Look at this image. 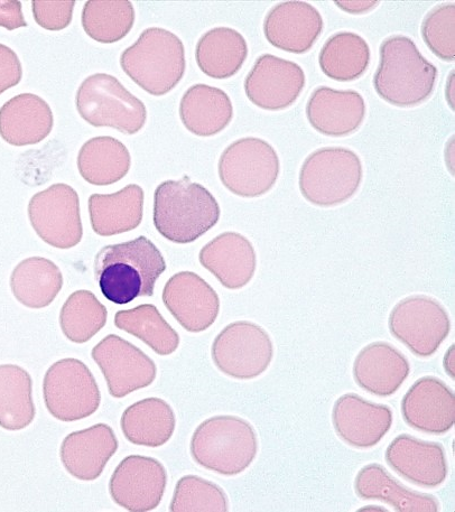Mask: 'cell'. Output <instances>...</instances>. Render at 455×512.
Here are the masks:
<instances>
[{
    "mask_svg": "<svg viewBox=\"0 0 455 512\" xmlns=\"http://www.w3.org/2000/svg\"><path fill=\"white\" fill-rule=\"evenodd\" d=\"M94 267L102 295L117 305L153 296L157 279L166 271L161 251L144 236L101 248Z\"/></svg>",
    "mask_w": 455,
    "mask_h": 512,
    "instance_id": "obj_1",
    "label": "cell"
},
{
    "mask_svg": "<svg viewBox=\"0 0 455 512\" xmlns=\"http://www.w3.org/2000/svg\"><path fill=\"white\" fill-rule=\"evenodd\" d=\"M220 213L210 191L187 175L161 183L154 194V226L174 244H191L206 235L217 225Z\"/></svg>",
    "mask_w": 455,
    "mask_h": 512,
    "instance_id": "obj_2",
    "label": "cell"
},
{
    "mask_svg": "<svg viewBox=\"0 0 455 512\" xmlns=\"http://www.w3.org/2000/svg\"><path fill=\"white\" fill-rule=\"evenodd\" d=\"M379 51L373 82L380 98L389 105L408 108L419 106L432 96L438 69L423 57L410 37L390 36Z\"/></svg>",
    "mask_w": 455,
    "mask_h": 512,
    "instance_id": "obj_3",
    "label": "cell"
},
{
    "mask_svg": "<svg viewBox=\"0 0 455 512\" xmlns=\"http://www.w3.org/2000/svg\"><path fill=\"white\" fill-rule=\"evenodd\" d=\"M259 450L255 428L238 416H215L201 423L190 444L192 459L200 467L225 477L245 472Z\"/></svg>",
    "mask_w": 455,
    "mask_h": 512,
    "instance_id": "obj_4",
    "label": "cell"
},
{
    "mask_svg": "<svg viewBox=\"0 0 455 512\" xmlns=\"http://www.w3.org/2000/svg\"><path fill=\"white\" fill-rule=\"evenodd\" d=\"M120 65L138 87L155 97L164 96L178 86L187 69L180 37L160 27L145 30L123 52Z\"/></svg>",
    "mask_w": 455,
    "mask_h": 512,
    "instance_id": "obj_5",
    "label": "cell"
},
{
    "mask_svg": "<svg viewBox=\"0 0 455 512\" xmlns=\"http://www.w3.org/2000/svg\"><path fill=\"white\" fill-rule=\"evenodd\" d=\"M364 170L348 148L325 147L305 158L299 185L306 201L321 208L340 206L358 192Z\"/></svg>",
    "mask_w": 455,
    "mask_h": 512,
    "instance_id": "obj_6",
    "label": "cell"
},
{
    "mask_svg": "<svg viewBox=\"0 0 455 512\" xmlns=\"http://www.w3.org/2000/svg\"><path fill=\"white\" fill-rule=\"evenodd\" d=\"M81 118L94 127L115 128L126 135L141 132L147 110L117 78L97 73L81 83L76 96Z\"/></svg>",
    "mask_w": 455,
    "mask_h": 512,
    "instance_id": "obj_7",
    "label": "cell"
},
{
    "mask_svg": "<svg viewBox=\"0 0 455 512\" xmlns=\"http://www.w3.org/2000/svg\"><path fill=\"white\" fill-rule=\"evenodd\" d=\"M280 172V158L274 147L256 137L241 138L229 145L218 164L221 183L241 198L267 194L274 188Z\"/></svg>",
    "mask_w": 455,
    "mask_h": 512,
    "instance_id": "obj_8",
    "label": "cell"
},
{
    "mask_svg": "<svg viewBox=\"0 0 455 512\" xmlns=\"http://www.w3.org/2000/svg\"><path fill=\"white\" fill-rule=\"evenodd\" d=\"M43 397L49 413L61 422H77L94 415L101 403L94 375L79 359H62L46 371Z\"/></svg>",
    "mask_w": 455,
    "mask_h": 512,
    "instance_id": "obj_9",
    "label": "cell"
},
{
    "mask_svg": "<svg viewBox=\"0 0 455 512\" xmlns=\"http://www.w3.org/2000/svg\"><path fill=\"white\" fill-rule=\"evenodd\" d=\"M211 357L226 376L252 380L262 376L274 358L271 335L249 321L230 323L213 341Z\"/></svg>",
    "mask_w": 455,
    "mask_h": 512,
    "instance_id": "obj_10",
    "label": "cell"
},
{
    "mask_svg": "<svg viewBox=\"0 0 455 512\" xmlns=\"http://www.w3.org/2000/svg\"><path fill=\"white\" fill-rule=\"evenodd\" d=\"M393 337L419 358L434 355L451 332V320L443 305L426 295L398 302L388 319Z\"/></svg>",
    "mask_w": 455,
    "mask_h": 512,
    "instance_id": "obj_11",
    "label": "cell"
},
{
    "mask_svg": "<svg viewBox=\"0 0 455 512\" xmlns=\"http://www.w3.org/2000/svg\"><path fill=\"white\" fill-rule=\"evenodd\" d=\"M29 218L36 235L54 248L70 249L82 240L79 195L68 184L36 193L29 203Z\"/></svg>",
    "mask_w": 455,
    "mask_h": 512,
    "instance_id": "obj_12",
    "label": "cell"
},
{
    "mask_svg": "<svg viewBox=\"0 0 455 512\" xmlns=\"http://www.w3.org/2000/svg\"><path fill=\"white\" fill-rule=\"evenodd\" d=\"M92 359L106 379L109 394L124 398L151 386L157 375L155 362L134 344L109 334L92 349Z\"/></svg>",
    "mask_w": 455,
    "mask_h": 512,
    "instance_id": "obj_13",
    "label": "cell"
},
{
    "mask_svg": "<svg viewBox=\"0 0 455 512\" xmlns=\"http://www.w3.org/2000/svg\"><path fill=\"white\" fill-rule=\"evenodd\" d=\"M167 486L164 465L151 456L129 455L119 463L109 481L116 505L132 512H148L160 506Z\"/></svg>",
    "mask_w": 455,
    "mask_h": 512,
    "instance_id": "obj_14",
    "label": "cell"
},
{
    "mask_svg": "<svg viewBox=\"0 0 455 512\" xmlns=\"http://www.w3.org/2000/svg\"><path fill=\"white\" fill-rule=\"evenodd\" d=\"M305 73L299 64L264 54L245 80L246 96L253 105L280 111L295 104L305 87Z\"/></svg>",
    "mask_w": 455,
    "mask_h": 512,
    "instance_id": "obj_15",
    "label": "cell"
},
{
    "mask_svg": "<svg viewBox=\"0 0 455 512\" xmlns=\"http://www.w3.org/2000/svg\"><path fill=\"white\" fill-rule=\"evenodd\" d=\"M393 411L387 405L368 402L357 394H346L336 400L332 424L339 439L351 448H375L393 426Z\"/></svg>",
    "mask_w": 455,
    "mask_h": 512,
    "instance_id": "obj_16",
    "label": "cell"
},
{
    "mask_svg": "<svg viewBox=\"0 0 455 512\" xmlns=\"http://www.w3.org/2000/svg\"><path fill=\"white\" fill-rule=\"evenodd\" d=\"M163 302L181 327L191 333L208 330L218 319L220 299L199 275L181 272L165 284Z\"/></svg>",
    "mask_w": 455,
    "mask_h": 512,
    "instance_id": "obj_17",
    "label": "cell"
},
{
    "mask_svg": "<svg viewBox=\"0 0 455 512\" xmlns=\"http://www.w3.org/2000/svg\"><path fill=\"white\" fill-rule=\"evenodd\" d=\"M385 460L399 477L416 487L439 488L448 478L449 464L443 445L410 434L398 435L389 443Z\"/></svg>",
    "mask_w": 455,
    "mask_h": 512,
    "instance_id": "obj_18",
    "label": "cell"
},
{
    "mask_svg": "<svg viewBox=\"0 0 455 512\" xmlns=\"http://www.w3.org/2000/svg\"><path fill=\"white\" fill-rule=\"evenodd\" d=\"M401 409L404 422L421 433L447 434L455 424V395L436 377L416 380L403 397Z\"/></svg>",
    "mask_w": 455,
    "mask_h": 512,
    "instance_id": "obj_19",
    "label": "cell"
},
{
    "mask_svg": "<svg viewBox=\"0 0 455 512\" xmlns=\"http://www.w3.org/2000/svg\"><path fill=\"white\" fill-rule=\"evenodd\" d=\"M323 18L314 6L304 2H284L266 15V40L285 52H309L323 31Z\"/></svg>",
    "mask_w": 455,
    "mask_h": 512,
    "instance_id": "obj_20",
    "label": "cell"
},
{
    "mask_svg": "<svg viewBox=\"0 0 455 512\" xmlns=\"http://www.w3.org/2000/svg\"><path fill=\"white\" fill-rule=\"evenodd\" d=\"M199 260L222 286L231 291L240 290L252 282L257 268L252 242L232 231L224 232L204 246Z\"/></svg>",
    "mask_w": 455,
    "mask_h": 512,
    "instance_id": "obj_21",
    "label": "cell"
},
{
    "mask_svg": "<svg viewBox=\"0 0 455 512\" xmlns=\"http://www.w3.org/2000/svg\"><path fill=\"white\" fill-rule=\"evenodd\" d=\"M118 446L113 428L107 424H97L65 437L60 448V459L73 478L95 481L116 454Z\"/></svg>",
    "mask_w": 455,
    "mask_h": 512,
    "instance_id": "obj_22",
    "label": "cell"
},
{
    "mask_svg": "<svg viewBox=\"0 0 455 512\" xmlns=\"http://www.w3.org/2000/svg\"><path fill=\"white\" fill-rule=\"evenodd\" d=\"M310 125L322 135L346 137L357 132L366 117L364 97L355 90H314L306 105Z\"/></svg>",
    "mask_w": 455,
    "mask_h": 512,
    "instance_id": "obj_23",
    "label": "cell"
},
{
    "mask_svg": "<svg viewBox=\"0 0 455 512\" xmlns=\"http://www.w3.org/2000/svg\"><path fill=\"white\" fill-rule=\"evenodd\" d=\"M410 374V361L392 344L383 341L368 344L354 363L356 384L377 397L393 396Z\"/></svg>",
    "mask_w": 455,
    "mask_h": 512,
    "instance_id": "obj_24",
    "label": "cell"
},
{
    "mask_svg": "<svg viewBox=\"0 0 455 512\" xmlns=\"http://www.w3.org/2000/svg\"><path fill=\"white\" fill-rule=\"evenodd\" d=\"M54 126L48 102L33 93H22L0 108V137L13 146L39 144Z\"/></svg>",
    "mask_w": 455,
    "mask_h": 512,
    "instance_id": "obj_25",
    "label": "cell"
},
{
    "mask_svg": "<svg viewBox=\"0 0 455 512\" xmlns=\"http://www.w3.org/2000/svg\"><path fill=\"white\" fill-rule=\"evenodd\" d=\"M355 492L361 500L383 501L398 512L441 510L440 502L434 496L405 487L378 463L365 465L357 473Z\"/></svg>",
    "mask_w": 455,
    "mask_h": 512,
    "instance_id": "obj_26",
    "label": "cell"
},
{
    "mask_svg": "<svg viewBox=\"0 0 455 512\" xmlns=\"http://www.w3.org/2000/svg\"><path fill=\"white\" fill-rule=\"evenodd\" d=\"M144 199V190L137 184H129L114 194H92L89 198L92 229L101 237L135 230L143 220Z\"/></svg>",
    "mask_w": 455,
    "mask_h": 512,
    "instance_id": "obj_27",
    "label": "cell"
},
{
    "mask_svg": "<svg viewBox=\"0 0 455 512\" xmlns=\"http://www.w3.org/2000/svg\"><path fill=\"white\" fill-rule=\"evenodd\" d=\"M180 118L195 136H215L234 118V106L224 90L207 85H194L185 91L180 104Z\"/></svg>",
    "mask_w": 455,
    "mask_h": 512,
    "instance_id": "obj_28",
    "label": "cell"
},
{
    "mask_svg": "<svg viewBox=\"0 0 455 512\" xmlns=\"http://www.w3.org/2000/svg\"><path fill=\"white\" fill-rule=\"evenodd\" d=\"M176 426L173 408L161 398H146L129 406L120 420L126 440L160 448L171 440Z\"/></svg>",
    "mask_w": 455,
    "mask_h": 512,
    "instance_id": "obj_29",
    "label": "cell"
},
{
    "mask_svg": "<svg viewBox=\"0 0 455 512\" xmlns=\"http://www.w3.org/2000/svg\"><path fill=\"white\" fill-rule=\"evenodd\" d=\"M248 57L245 37L230 27L204 33L195 50L199 69L209 78L225 80L236 76Z\"/></svg>",
    "mask_w": 455,
    "mask_h": 512,
    "instance_id": "obj_30",
    "label": "cell"
},
{
    "mask_svg": "<svg viewBox=\"0 0 455 512\" xmlns=\"http://www.w3.org/2000/svg\"><path fill=\"white\" fill-rule=\"evenodd\" d=\"M63 275L52 260L31 257L18 264L11 276L15 299L33 310L51 305L61 292Z\"/></svg>",
    "mask_w": 455,
    "mask_h": 512,
    "instance_id": "obj_31",
    "label": "cell"
},
{
    "mask_svg": "<svg viewBox=\"0 0 455 512\" xmlns=\"http://www.w3.org/2000/svg\"><path fill=\"white\" fill-rule=\"evenodd\" d=\"M132 166L127 147L110 136L91 138L78 154V170L91 185L106 186L122 181Z\"/></svg>",
    "mask_w": 455,
    "mask_h": 512,
    "instance_id": "obj_32",
    "label": "cell"
},
{
    "mask_svg": "<svg viewBox=\"0 0 455 512\" xmlns=\"http://www.w3.org/2000/svg\"><path fill=\"white\" fill-rule=\"evenodd\" d=\"M35 415L29 372L16 365H0V427L22 431L33 423Z\"/></svg>",
    "mask_w": 455,
    "mask_h": 512,
    "instance_id": "obj_33",
    "label": "cell"
},
{
    "mask_svg": "<svg viewBox=\"0 0 455 512\" xmlns=\"http://www.w3.org/2000/svg\"><path fill=\"white\" fill-rule=\"evenodd\" d=\"M370 63V48L356 33L340 32L324 43L319 54L322 72L339 82H350L364 76Z\"/></svg>",
    "mask_w": 455,
    "mask_h": 512,
    "instance_id": "obj_34",
    "label": "cell"
},
{
    "mask_svg": "<svg viewBox=\"0 0 455 512\" xmlns=\"http://www.w3.org/2000/svg\"><path fill=\"white\" fill-rule=\"evenodd\" d=\"M114 323L117 329L134 335L159 356H170L180 346V337L163 318L157 307L144 304L132 310L119 311Z\"/></svg>",
    "mask_w": 455,
    "mask_h": 512,
    "instance_id": "obj_35",
    "label": "cell"
},
{
    "mask_svg": "<svg viewBox=\"0 0 455 512\" xmlns=\"http://www.w3.org/2000/svg\"><path fill=\"white\" fill-rule=\"evenodd\" d=\"M134 24L135 9L128 0H89L83 8V30L102 44L122 41Z\"/></svg>",
    "mask_w": 455,
    "mask_h": 512,
    "instance_id": "obj_36",
    "label": "cell"
},
{
    "mask_svg": "<svg viewBox=\"0 0 455 512\" xmlns=\"http://www.w3.org/2000/svg\"><path fill=\"white\" fill-rule=\"evenodd\" d=\"M108 311L90 291H77L69 296L60 312V327L69 341L86 343L104 329Z\"/></svg>",
    "mask_w": 455,
    "mask_h": 512,
    "instance_id": "obj_37",
    "label": "cell"
},
{
    "mask_svg": "<svg viewBox=\"0 0 455 512\" xmlns=\"http://www.w3.org/2000/svg\"><path fill=\"white\" fill-rule=\"evenodd\" d=\"M228 497L216 483L198 476H185L176 483L172 512H227Z\"/></svg>",
    "mask_w": 455,
    "mask_h": 512,
    "instance_id": "obj_38",
    "label": "cell"
},
{
    "mask_svg": "<svg viewBox=\"0 0 455 512\" xmlns=\"http://www.w3.org/2000/svg\"><path fill=\"white\" fill-rule=\"evenodd\" d=\"M422 37L436 57L445 61L455 60V5L442 4L427 14L422 24Z\"/></svg>",
    "mask_w": 455,
    "mask_h": 512,
    "instance_id": "obj_39",
    "label": "cell"
},
{
    "mask_svg": "<svg viewBox=\"0 0 455 512\" xmlns=\"http://www.w3.org/2000/svg\"><path fill=\"white\" fill-rule=\"evenodd\" d=\"M74 6V0H34V20L44 30L62 31L72 22Z\"/></svg>",
    "mask_w": 455,
    "mask_h": 512,
    "instance_id": "obj_40",
    "label": "cell"
},
{
    "mask_svg": "<svg viewBox=\"0 0 455 512\" xmlns=\"http://www.w3.org/2000/svg\"><path fill=\"white\" fill-rule=\"evenodd\" d=\"M23 78L20 58L11 48L0 44V95L18 85Z\"/></svg>",
    "mask_w": 455,
    "mask_h": 512,
    "instance_id": "obj_41",
    "label": "cell"
},
{
    "mask_svg": "<svg viewBox=\"0 0 455 512\" xmlns=\"http://www.w3.org/2000/svg\"><path fill=\"white\" fill-rule=\"evenodd\" d=\"M0 26L5 27L8 31L27 26L21 2H18V0H0Z\"/></svg>",
    "mask_w": 455,
    "mask_h": 512,
    "instance_id": "obj_42",
    "label": "cell"
},
{
    "mask_svg": "<svg viewBox=\"0 0 455 512\" xmlns=\"http://www.w3.org/2000/svg\"><path fill=\"white\" fill-rule=\"evenodd\" d=\"M343 11L350 14H362L375 8L378 2H336Z\"/></svg>",
    "mask_w": 455,
    "mask_h": 512,
    "instance_id": "obj_43",
    "label": "cell"
},
{
    "mask_svg": "<svg viewBox=\"0 0 455 512\" xmlns=\"http://www.w3.org/2000/svg\"><path fill=\"white\" fill-rule=\"evenodd\" d=\"M444 368L447 374L454 379V346L450 348L444 358Z\"/></svg>",
    "mask_w": 455,
    "mask_h": 512,
    "instance_id": "obj_44",
    "label": "cell"
}]
</instances>
